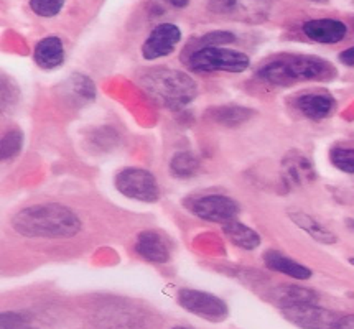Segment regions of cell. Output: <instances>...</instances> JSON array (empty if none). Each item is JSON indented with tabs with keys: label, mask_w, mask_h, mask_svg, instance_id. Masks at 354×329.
<instances>
[{
	"label": "cell",
	"mask_w": 354,
	"mask_h": 329,
	"mask_svg": "<svg viewBox=\"0 0 354 329\" xmlns=\"http://www.w3.org/2000/svg\"><path fill=\"white\" fill-rule=\"evenodd\" d=\"M12 226L25 237L68 239L81 231V223L71 209L62 205H38L20 211L12 219Z\"/></svg>",
	"instance_id": "cell-1"
},
{
	"label": "cell",
	"mask_w": 354,
	"mask_h": 329,
	"mask_svg": "<svg viewBox=\"0 0 354 329\" xmlns=\"http://www.w3.org/2000/svg\"><path fill=\"white\" fill-rule=\"evenodd\" d=\"M333 66L317 56L292 55L277 58L259 69L262 79L275 86H290L300 81L326 79L333 75Z\"/></svg>",
	"instance_id": "cell-2"
},
{
	"label": "cell",
	"mask_w": 354,
	"mask_h": 329,
	"mask_svg": "<svg viewBox=\"0 0 354 329\" xmlns=\"http://www.w3.org/2000/svg\"><path fill=\"white\" fill-rule=\"evenodd\" d=\"M142 88L153 101L162 106L180 109L196 97V82L187 73L175 69H152L140 79Z\"/></svg>",
	"instance_id": "cell-3"
},
{
	"label": "cell",
	"mask_w": 354,
	"mask_h": 329,
	"mask_svg": "<svg viewBox=\"0 0 354 329\" xmlns=\"http://www.w3.org/2000/svg\"><path fill=\"white\" fill-rule=\"evenodd\" d=\"M249 56L243 51L221 46H200L189 55L188 68L193 73H243L249 68Z\"/></svg>",
	"instance_id": "cell-4"
},
{
	"label": "cell",
	"mask_w": 354,
	"mask_h": 329,
	"mask_svg": "<svg viewBox=\"0 0 354 329\" xmlns=\"http://www.w3.org/2000/svg\"><path fill=\"white\" fill-rule=\"evenodd\" d=\"M280 310L285 319L301 329H336L339 321L338 314L322 308L317 303H295Z\"/></svg>",
	"instance_id": "cell-5"
},
{
	"label": "cell",
	"mask_w": 354,
	"mask_h": 329,
	"mask_svg": "<svg viewBox=\"0 0 354 329\" xmlns=\"http://www.w3.org/2000/svg\"><path fill=\"white\" fill-rule=\"evenodd\" d=\"M115 188L124 196L137 199V201L153 203L160 196L157 180L150 171L140 168H125L115 176Z\"/></svg>",
	"instance_id": "cell-6"
},
{
	"label": "cell",
	"mask_w": 354,
	"mask_h": 329,
	"mask_svg": "<svg viewBox=\"0 0 354 329\" xmlns=\"http://www.w3.org/2000/svg\"><path fill=\"white\" fill-rule=\"evenodd\" d=\"M178 303L188 313H193L213 323L223 321L230 313L227 305L221 298L211 295V293L200 292V290H180Z\"/></svg>",
	"instance_id": "cell-7"
},
{
	"label": "cell",
	"mask_w": 354,
	"mask_h": 329,
	"mask_svg": "<svg viewBox=\"0 0 354 329\" xmlns=\"http://www.w3.org/2000/svg\"><path fill=\"white\" fill-rule=\"evenodd\" d=\"M192 211L198 218L209 220V223L227 224L236 220L237 214H239V206H237L234 199L227 196L208 194V196H203L193 201Z\"/></svg>",
	"instance_id": "cell-8"
},
{
	"label": "cell",
	"mask_w": 354,
	"mask_h": 329,
	"mask_svg": "<svg viewBox=\"0 0 354 329\" xmlns=\"http://www.w3.org/2000/svg\"><path fill=\"white\" fill-rule=\"evenodd\" d=\"M181 40L180 28L174 24H160L152 30L142 46V55L145 59H157L170 55Z\"/></svg>",
	"instance_id": "cell-9"
},
{
	"label": "cell",
	"mask_w": 354,
	"mask_h": 329,
	"mask_svg": "<svg viewBox=\"0 0 354 329\" xmlns=\"http://www.w3.org/2000/svg\"><path fill=\"white\" fill-rule=\"evenodd\" d=\"M209 8L216 14L232 15L248 21H259L267 15L269 0H209Z\"/></svg>",
	"instance_id": "cell-10"
},
{
	"label": "cell",
	"mask_w": 354,
	"mask_h": 329,
	"mask_svg": "<svg viewBox=\"0 0 354 329\" xmlns=\"http://www.w3.org/2000/svg\"><path fill=\"white\" fill-rule=\"evenodd\" d=\"M305 37L310 40L323 43V45H335L346 37L348 27L338 19H312L301 25Z\"/></svg>",
	"instance_id": "cell-11"
},
{
	"label": "cell",
	"mask_w": 354,
	"mask_h": 329,
	"mask_svg": "<svg viewBox=\"0 0 354 329\" xmlns=\"http://www.w3.org/2000/svg\"><path fill=\"white\" fill-rule=\"evenodd\" d=\"M297 109L308 119H325L335 109V99L328 93H306L297 97Z\"/></svg>",
	"instance_id": "cell-12"
},
{
	"label": "cell",
	"mask_w": 354,
	"mask_h": 329,
	"mask_svg": "<svg viewBox=\"0 0 354 329\" xmlns=\"http://www.w3.org/2000/svg\"><path fill=\"white\" fill-rule=\"evenodd\" d=\"M136 249L149 262L163 263L170 258V250H168L167 242L155 231L140 232L139 237H137Z\"/></svg>",
	"instance_id": "cell-13"
},
{
	"label": "cell",
	"mask_w": 354,
	"mask_h": 329,
	"mask_svg": "<svg viewBox=\"0 0 354 329\" xmlns=\"http://www.w3.org/2000/svg\"><path fill=\"white\" fill-rule=\"evenodd\" d=\"M35 63L43 69L58 68L64 59L63 41L58 37H46L37 43L33 51Z\"/></svg>",
	"instance_id": "cell-14"
},
{
	"label": "cell",
	"mask_w": 354,
	"mask_h": 329,
	"mask_svg": "<svg viewBox=\"0 0 354 329\" xmlns=\"http://www.w3.org/2000/svg\"><path fill=\"white\" fill-rule=\"evenodd\" d=\"M266 265L270 268V270L279 272V274H283L287 276H292L295 280H308L312 276V270L308 267L301 265V263L292 261L287 255L275 252V250H269L264 255Z\"/></svg>",
	"instance_id": "cell-15"
},
{
	"label": "cell",
	"mask_w": 354,
	"mask_h": 329,
	"mask_svg": "<svg viewBox=\"0 0 354 329\" xmlns=\"http://www.w3.org/2000/svg\"><path fill=\"white\" fill-rule=\"evenodd\" d=\"M290 219L300 229H304L310 237H313L315 241L319 242V244L331 245L336 242L335 234L328 231L325 226H322V224H319L315 218H312V216L301 213V211H295V213H290Z\"/></svg>",
	"instance_id": "cell-16"
},
{
	"label": "cell",
	"mask_w": 354,
	"mask_h": 329,
	"mask_svg": "<svg viewBox=\"0 0 354 329\" xmlns=\"http://www.w3.org/2000/svg\"><path fill=\"white\" fill-rule=\"evenodd\" d=\"M224 234H226L227 239H230L232 244L241 247V249L252 250L261 245V236H259L254 229L248 227L245 224L237 223V220L224 224Z\"/></svg>",
	"instance_id": "cell-17"
},
{
	"label": "cell",
	"mask_w": 354,
	"mask_h": 329,
	"mask_svg": "<svg viewBox=\"0 0 354 329\" xmlns=\"http://www.w3.org/2000/svg\"><path fill=\"white\" fill-rule=\"evenodd\" d=\"M274 298L280 305V308L287 305H295V303H317V295L313 292L300 287L279 288Z\"/></svg>",
	"instance_id": "cell-18"
},
{
	"label": "cell",
	"mask_w": 354,
	"mask_h": 329,
	"mask_svg": "<svg viewBox=\"0 0 354 329\" xmlns=\"http://www.w3.org/2000/svg\"><path fill=\"white\" fill-rule=\"evenodd\" d=\"M198 168H200V162L192 151H180L170 162L171 175L178 176V178H189L195 175Z\"/></svg>",
	"instance_id": "cell-19"
},
{
	"label": "cell",
	"mask_w": 354,
	"mask_h": 329,
	"mask_svg": "<svg viewBox=\"0 0 354 329\" xmlns=\"http://www.w3.org/2000/svg\"><path fill=\"white\" fill-rule=\"evenodd\" d=\"M250 114L249 109H244V107H237V106H226V107H219L213 112L214 120L221 122L223 125H227V127H236V125L243 124L244 120H248Z\"/></svg>",
	"instance_id": "cell-20"
},
{
	"label": "cell",
	"mask_w": 354,
	"mask_h": 329,
	"mask_svg": "<svg viewBox=\"0 0 354 329\" xmlns=\"http://www.w3.org/2000/svg\"><path fill=\"white\" fill-rule=\"evenodd\" d=\"M330 160L338 170L354 175V149H341V147L333 149L330 153Z\"/></svg>",
	"instance_id": "cell-21"
},
{
	"label": "cell",
	"mask_w": 354,
	"mask_h": 329,
	"mask_svg": "<svg viewBox=\"0 0 354 329\" xmlns=\"http://www.w3.org/2000/svg\"><path fill=\"white\" fill-rule=\"evenodd\" d=\"M66 0H30V7L38 17H50L58 15L63 10V6Z\"/></svg>",
	"instance_id": "cell-22"
},
{
	"label": "cell",
	"mask_w": 354,
	"mask_h": 329,
	"mask_svg": "<svg viewBox=\"0 0 354 329\" xmlns=\"http://www.w3.org/2000/svg\"><path fill=\"white\" fill-rule=\"evenodd\" d=\"M24 144V135L20 131L7 132L2 138V160H8L15 157Z\"/></svg>",
	"instance_id": "cell-23"
},
{
	"label": "cell",
	"mask_w": 354,
	"mask_h": 329,
	"mask_svg": "<svg viewBox=\"0 0 354 329\" xmlns=\"http://www.w3.org/2000/svg\"><path fill=\"white\" fill-rule=\"evenodd\" d=\"M234 40L236 37L231 32H209L201 38L200 46H221Z\"/></svg>",
	"instance_id": "cell-24"
},
{
	"label": "cell",
	"mask_w": 354,
	"mask_h": 329,
	"mask_svg": "<svg viewBox=\"0 0 354 329\" xmlns=\"http://www.w3.org/2000/svg\"><path fill=\"white\" fill-rule=\"evenodd\" d=\"M25 326V318L14 311H3L0 314V328L2 329H21Z\"/></svg>",
	"instance_id": "cell-25"
},
{
	"label": "cell",
	"mask_w": 354,
	"mask_h": 329,
	"mask_svg": "<svg viewBox=\"0 0 354 329\" xmlns=\"http://www.w3.org/2000/svg\"><path fill=\"white\" fill-rule=\"evenodd\" d=\"M339 62L346 66H354V46L339 53Z\"/></svg>",
	"instance_id": "cell-26"
},
{
	"label": "cell",
	"mask_w": 354,
	"mask_h": 329,
	"mask_svg": "<svg viewBox=\"0 0 354 329\" xmlns=\"http://www.w3.org/2000/svg\"><path fill=\"white\" fill-rule=\"evenodd\" d=\"M336 329H354V314H348L339 318Z\"/></svg>",
	"instance_id": "cell-27"
},
{
	"label": "cell",
	"mask_w": 354,
	"mask_h": 329,
	"mask_svg": "<svg viewBox=\"0 0 354 329\" xmlns=\"http://www.w3.org/2000/svg\"><path fill=\"white\" fill-rule=\"evenodd\" d=\"M165 2L175 8H185L189 3V0H165Z\"/></svg>",
	"instance_id": "cell-28"
},
{
	"label": "cell",
	"mask_w": 354,
	"mask_h": 329,
	"mask_svg": "<svg viewBox=\"0 0 354 329\" xmlns=\"http://www.w3.org/2000/svg\"><path fill=\"white\" fill-rule=\"evenodd\" d=\"M174 329H189V328H183V326H176V328H174Z\"/></svg>",
	"instance_id": "cell-29"
},
{
	"label": "cell",
	"mask_w": 354,
	"mask_h": 329,
	"mask_svg": "<svg viewBox=\"0 0 354 329\" xmlns=\"http://www.w3.org/2000/svg\"><path fill=\"white\" fill-rule=\"evenodd\" d=\"M21 329H37V328H32V326H28V328H21Z\"/></svg>",
	"instance_id": "cell-30"
},
{
	"label": "cell",
	"mask_w": 354,
	"mask_h": 329,
	"mask_svg": "<svg viewBox=\"0 0 354 329\" xmlns=\"http://www.w3.org/2000/svg\"><path fill=\"white\" fill-rule=\"evenodd\" d=\"M349 262H351V263H353V265H354V258H351V261H349Z\"/></svg>",
	"instance_id": "cell-31"
},
{
	"label": "cell",
	"mask_w": 354,
	"mask_h": 329,
	"mask_svg": "<svg viewBox=\"0 0 354 329\" xmlns=\"http://www.w3.org/2000/svg\"><path fill=\"white\" fill-rule=\"evenodd\" d=\"M315 2H323V0H315Z\"/></svg>",
	"instance_id": "cell-32"
}]
</instances>
